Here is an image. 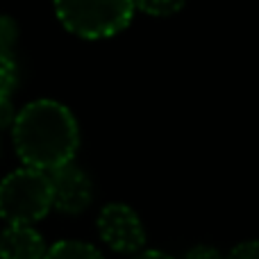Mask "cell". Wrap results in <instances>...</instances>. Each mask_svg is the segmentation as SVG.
<instances>
[{
    "instance_id": "6da1fadb",
    "label": "cell",
    "mask_w": 259,
    "mask_h": 259,
    "mask_svg": "<svg viewBox=\"0 0 259 259\" xmlns=\"http://www.w3.org/2000/svg\"><path fill=\"white\" fill-rule=\"evenodd\" d=\"M14 148L25 166L50 170L73 161L80 148V127L71 109L57 100H34L16 114Z\"/></svg>"
},
{
    "instance_id": "7a4b0ae2",
    "label": "cell",
    "mask_w": 259,
    "mask_h": 259,
    "mask_svg": "<svg viewBox=\"0 0 259 259\" xmlns=\"http://www.w3.org/2000/svg\"><path fill=\"white\" fill-rule=\"evenodd\" d=\"M53 209V187L44 170L23 166L0 180V219L7 225H34Z\"/></svg>"
},
{
    "instance_id": "3957f363",
    "label": "cell",
    "mask_w": 259,
    "mask_h": 259,
    "mask_svg": "<svg viewBox=\"0 0 259 259\" xmlns=\"http://www.w3.org/2000/svg\"><path fill=\"white\" fill-rule=\"evenodd\" d=\"M134 9V0H55L62 25L82 39H109L123 32Z\"/></svg>"
},
{
    "instance_id": "277c9868",
    "label": "cell",
    "mask_w": 259,
    "mask_h": 259,
    "mask_svg": "<svg viewBox=\"0 0 259 259\" xmlns=\"http://www.w3.org/2000/svg\"><path fill=\"white\" fill-rule=\"evenodd\" d=\"M96 228L107 248L121 255H137L146 246V228L139 214L125 202H109L100 209Z\"/></svg>"
},
{
    "instance_id": "5b68a950",
    "label": "cell",
    "mask_w": 259,
    "mask_h": 259,
    "mask_svg": "<svg viewBox=\"0 0 259 259\" xmlns=\"http://www.w3.org/2000/svg\"><path fill=\"white\" fill-rule=\"evenodd\" d=\"M48 178L53 187V209H57L59 214L77 216L91 205V198H94L91 180L73 161L50 170Z\"/></svg>"
},
{
    "instance_id": "8992f818",
    "label": "cell",
    "mask_w": 259,
    "mask_h": 259,
    "mask_svg": "<svg viewBox=\"0 0 259 259\" xmlns=\"http://www.w3.org/2000/svg\"><path fill=\"white\" fill-rule=\"evenodd\" d=\"M46 239L34 225H7L0 232V259H44Z\"/></svg>"
},
{
    "instance_id": "52a82bcc",
    "label": "cell",
    "mask_w": 259,
    "mask_h": 259,
    "mask_svg": "<svg viewBox=\"0 0 259 259\" xmlns=\"http://www.w3.org/2000/svg\"><path fill=\"white\" fill-rule=\"evenodd\" d=\"M44 259H105L103 252L87 241H77V239H62L48 246Z\"/></svg>"
},
{
    "instance_id": "ba28073f",
    "label": "cell",
    "mask_w": 259,
    "mask_h": 259,
    "mask_svg": "<svg viewBox=\"0 0 259 259\" xmlns=\"http://www.w3.org/2000/svg\"><path fill=\"white\" fill-rule=\"evenodd\" d=\"M134 7L148 16H173L184 7V0H134Z\"/></svg>"
},
{
    "instance_id": "9c48e42d",
    "label": "cell",
    "mask_w": 259,
    "mask_h": 259,
    "mask_svg": "<svg viewBox=\"0 0 259 259\" xmlns=\"http://www.w3.org/2000/svg\"><path fill=\"white\" fill-rule=\"evenodd\" d=\"M18 39V25L12 16L0 14V55L12 57V48Z\"/></svg>"
},
{
    "instance_id": "30bf717a",
    "label": "cell",
    "mask_w": 259,
    "mask_h": 259,
    "mask_svg": "<svg viewBox=\"0 0 259 259\" xmlns=\"http://www.w3.org/2000/svg\"><path fill=\"white\" fill-rule=\"evenodd\" d=\"M16 84V64L12 57L0 55V98H9Z\"/></svg>"
},
{
    "instance_id": "8fae6325",
    "label": "cell",
    "mask_w": 259,
    "mask_h": 259,
    "mask_svg": "<svg viewBox=\"0 0 259 259\" xmlns=\"http://www.w3.org/2000/svg\"><path fill=\"white\" fill-rule=\"evenodd\" d=\"M225 259H259V241L252 239V241L237 243Z\"/></svg>"
},
{
    "instance_id": "7c38bea8",
    "label": "cell",
    "mask_w": 259,
    "mask_h": 259,
    "mask_svg": "<svg viewBox=\"0 0 259 259\" xmlns=\"http://www.w3.org/2000/svg\"><path fill=\"white\" fill-rule=\"evenodd\" d=\"M184 259H225V257L211 246H193L191 250L184 255Z\"/></svg>"
},
{
    "instance_id": "4fadbf2b",
    "label": "cell",
    "mask_w": 259,
    "mask_h": 259,
    "mask_svg": "<svg viewBox=\"0 0 259 259\" xmlns=\"http://www.w3.org/2000/svg\"><path fill=\"white\" fill-rule=\"evenodd\" d=\"M16 121V112L12 107V100L9 98H0V130L12 127Z\"/></svg>"
},
{
    "instance_id": "5bb4252c",
    "label": "cell",
    "mask_w": 259,
    "mask_h": 259,
    "mask_svg": "<svg viewBox=\"0 0 259 259\" xmlns=\"http://www.w3.org/2000/svg\"><path fill=\"white\" fill-rule=\"evenodd\" d=\"M132 259H175V257H170L168 252H164V250H141Z\"/></svg>"
}]
</instances>
